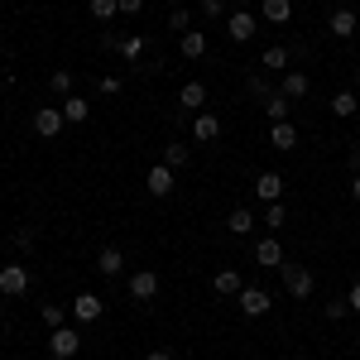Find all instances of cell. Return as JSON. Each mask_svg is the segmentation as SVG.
<instances>
[{"label": "cell", "instance_id": "32", "mask_svg": "<svg viewBox=\"0 0 360 360\" xmlns=\"http://www.w3.org/2000/svg\"><path fill=\"white\" fill-rule=\"evenodd\" d=\"M39 317H44V322H49V332H53V327H63V317H68V307H58V303H44V307H39Z\"/></svg>", "mask_w": 360, "mask_h": 360}, {"label": "cell", "instance_id": "41", "mask_svg": "<svg viewBox=\"0 0 360 360\" xmlns=\"http://www.w3.org/2000/svg\"><path fill=\"white\" fill-rule=\"evenodd\" d=\"M144 360H173V351H164V346H159V351H149Z\"/></svg>", "mask_w": 360, "mask_h": 360}, {"label": "cell", "instance_id": "20", "mask_svg": "<svg viewBox=\"0 0 360 360\" xmlns=\"http://www.w3.org/2000/svg\"><path fill=\"white\" fill-rule=\"evenodd\" d=\"M255 197L259 202H283V178L278 173H259L255 178Z\"/></svg>", "mask_w": 360, "mask_h": 360}, {"label": "cell", "instance_id": "31", "mask_svg": "<svg viewBox=\"0 0 360 360\" xmlns=\"http://www.w3.org/2000/svg\"><path fill=\"white\" fill-rule=\"evenodd\" d=\"M245 91H250V96H259V101H269V96H274V86H269V77H264V72H255V77L245 82Z\"/></svg>", "mask_w": 360, "mask_h": 360}, {"label": "cell", "instance_id": "8", "mask_svg": "<svg viewBox=\"0 0 360 360\" xmlns=\"http://www.w3.org/2000/svg\"><path fill=\"white\" fill-rule=\"evenodd\" d=\"M197 111H207V82H183V91H178V115L193 120Z\"/></svg>", "mask_w": 360, "mask_h": 360}, {"label": "cell", "instance_id": "17", "mask_svg": "<svg viewBox=\"0 0 360 360\" xmlns=\"http://www.w3.org/2000/svg\"><path fill=\"white\" fill-rule=\"evenodd\" d=\"M58 106H63V115H68V125H86V120H91V101L77 96V91H72V96H63Z\"/></svg>", "mask_w": 360, "mask_h": 360}, {"label": "cell", "instance_id": "36", "mask_svg": "<svg viewBox=\"0 0 360 360\" xmlns=\"http://www.w3.org/2000/svg\"><path fill=\"white\" fill-rule=\"evenodd\" d=\"M96 86H101V96H115V91H120V77H115V72H106Z\"/></svg>", "mask_w": 360, "mask_h": 360}, {"label": "cell", "instance_id": "44", "mask_svg": "<svg viewBox=\"0 0 360 360\" xmlns=\"http://www.w3.org/2000/svg\"><path fill=\"white\" fill-rule=\"evenodd\" d=\"M0 86H5V82H0Z\"/></svg>", "mask_w": 360, "mask_h": 360}, {"label": "cell", "instance_id": "33", "mask_svg": "<svg viewBox=\"0 0 360 360\" xmlns=\"http://www.w3.org/2000/svg\"><path fill=\"white\" fill-rule=\"evenodd\" d=\"M322 312H327L332 322H341V317L351 312V303H346V298H327V307H322Z\"/></svg>", "mask_w": 360, "mask_h": 360}, {"label": "cell", "instance_id": "14", "mask_svg": "<svg viewBox=\"0 0 360 360\" xmlns=\"http://www.w3.org/2000/svg\"><path fill=\"white\" fill-rule=\"evenodd\" d=\"M307 91H312V82H307V72H298V68H288L278 77V96H288V101H303Z\"/></svg>", "mask_w": 360, "mask_h": 360}, {"label": "cell", "instance_id": "4", "mask_svg": "<svg viewBox=\"0 0 360 360\" xmlns=\"http://www.w3.org/2000/svg\"><path fill=\"white\" fill-rule=\"evenodd\" d=\"M236 303H240L245 317H264V312L274 307V293H269V288H259V283H245V288L236 293Z\"/></svg>", "mask_w": 360, "mask_h": 360}, {"label": "cell", "instance_id": "16", "mask_svg": "<svg viewBox=\"0 0 360 360\" xmlns=\"http://www.w3.org/2000/svg\"><path fill=\"white\" fill-rule=\"evenodd\" d=\"M115 53H120L125 63H130V68H135V63H144V53H149V39H144V34H130V39L120 34V44H115Z\"/></svg>", "mask_w": 360, "mask_h": 360}, {"label": "cell", "instance_id": "7", "mask_svg": "<svg viewBox=\"0 0 360 360\" xmlns=\"http://www.w3.org/2000/svg\"><path fill=\"white\" fill-rule=\"evenodd\" d=\"M178 168H168V164H154L149 173H144V193L149 197H173V188H178V178H173Z\"/></svg>", "mask_w": 360, "mask_h": 360}, {"label": "cell", "instance_id": "13", "mask_svg": "<svg viewBox=\"0 0 360 360\" xmlns=\"http://www.w3.org/2000/svg\"><path fill=\"white\" fill-rule=\"evenodd\" d=\"M193 139L217 144V139H221V115H217V111H197L193 115Z\"/></svg>", "mask_w": 360, "mask_h": 360}, {"label": "cell", "instance_id": "9", "mask_svg": "<svg viewBox=\"0 0 360 360\" xmlns=\"http://www.w3.org/2000/svg\"><path fill=\"white\" fill-rule=\"evenodd\" d=\"M130 298H135V303H154V298H159V274H154V269H135V274H130Z\"/></svg>", "mask_w": 360, "mask_h": 360}, {"label": "cell", "instance_id": "43", "mask_svg": "<svg viewBox=\"0 0 360 360\" xmlns=\"http://www.w3.org/2000/svg\"><path fill=\"white\" fill-rule=\"evenodd\" d=\"M356 82H360V68H356Z\"/></svg>", "mask_w": 360, "mask_h": 360}, {"label": "cell", "instance_id": "27", "mask_svg": "<svg viewBox=\"0 0 360 360\" xmlns=\"http://www.w3.org/2000/svg\"><path fill=\"white\" fill-rule=\"evenodd\" d=\"M115 15H120V0H91V20L96 25H111Z\"/></svg>", "mask_w": 360, "mask_h": 360}, {"label": "cell", "instance_id": "40", "mask_svg": "<svg viewBox=\"0 0 360 360\" xmlns=\"http://www.w3.org/2000/svg\"><path fill=\"white\" fill-rule=\"evenodd\" d=\"M346 164H351V173H360V144L351 149V154H346Z\"/></svg>", "mask_w": 360, "mask_h": 360}, {"label": "cell", "instance_id": "28", "mask_svg": "<svg viewBox=\"0 0 360 360\" xmlns=\"http://www.w3.org/2000/svg\"><path fill=\"white\" fill-rule=\"evenodd\" d=\"M49 91H53L58 101H63V96H72V72H68V68H58L53 77H49Z\"/></svg>", "mask_w": 360, "mask_h": 360}, {"label": "cell", "instance_id": "12", "mask_svg": "<svg viewBox=\"0 0 360 360\" xmlns=\"http://www.w3.org/2000/svg\"><path fill=\"white\" fill-rule=\"evenodd\" d=\"M255 264H259V269H278V264H283V240H278V236L255 240Z\"/></svg>", "mask_w": 360, "mask_h": 360}, {"label": "cell", "instance_id": "22", "mask_svg": "<svg viewBox=\"0 0 360 360\" xmlns=\"http://www.w3.org/2000/svg\"><path fill=\"white\" fill-rule=\"evenodd\" d=\"M259 68H264V72H278V77H283V72H288V49H283V44H269V49L259 53Z\"/></svg>", "mask_w": 360, "mask_h": 360}, {"label": "cell", "instance_id": "15", "mask_svg": "<svg viewBox=\"0 0 360 360\" xmlns=\"http://www.w3.org/2000/svg\"><path fill=\"white\" fill-rule=\"evenodd\" d=\"M259 20L283 29L288 20H293V0H259Z\"/></svg>", "mask_w": 360, "mask_h": 360}, {"label": "cell", "instance_id": "29", "mask_svg": "<svg viewBox=\"0 0 360 360\" xmlns=\"http://www.w3.org/2000/svg\"><path fill=\"white\" fill-rule=\"evenodd\" d=\"M288 106H293V101H288V96H269V101H264V115H269V125H274V120H288Z\"/></svg>", "mask_w": 360, "mask_h": 360}, {"label": "cell", "instance_id": "24", "mask_svg": "<svg viewBox=\"0 0 360 360\" xmlns=\"http://www.w3.org/2000/svg\"><path fill=\"white\" fill-rule=\"evenodd\" d=\"M212 288H217V293H221V298H236V293H240V288H245V278L236 274V269H221V274L212 278Z\"/></svg>", "mask_w": 360, "mask_h": 360}, {"label": "cell", "instance_id": "34", "mask_svg": "<svg viewBox=\"0 0 360 360\" xmlns=\"http://www.w3.org/2000/svg\"><path fill=\"white\" fill-rule=\"evenodd\" d=\"M202 15H207V20H226L231 10H226V0H202Z\"/></svg>", "mask_w": 360, "mask_h": 360}, {"label": "cell", "instance_id": "2", "mask_svg": "<svg viewBox=\"0 0 360 360\" xmlns=\"http://www.w3.org/2000/svg\"><path fill=\"white\" fill-rule=\"evenodd\" d=\"M77 351H82V332H77V327H68V322L53 327V336H49V356H53V360H72Z\"/></svg>", "mask_w": 360, "mask_h": 360}, {"label": "cell", "instance_id": "30", "mask_svg": "<svg viewBox=\"0 0 360 360\" xmlns=\"http://www.w3.org/2000/svg\"><path fill=\"white\" fill-rule=\"evenodd\" d=\"M283 221H288V217H283V202H264V226H269V236H278Z\"/></svg>", "mask_w": 360, "mask_h": 360}, {"label": "cell", "instance_id": "6", "mask_svg": "<svg viewBox=\"0 0 360 360\" xmlns=\"http://www.w3.org/2000/svg\"><path fill=\"white\" fill-rule=\"evenodd\" d=\"M63 125H68L63 106H39V111H34V135H39V139H58V135H63Z\"/></svg>", "mask_w": 360, "mask_h": 360}, {"label": "cell", "instance_id": "18", "mask_svg": "<svg viewBox=\"0 0 360 360\" xmlns=\"http://www.w3.org/2000/svg\"><path fill=\"white\" fill-rule=\"evenodd\" d=\"M96 269H101V274H106V278H120V274H125V250L106 245V250H101V255H96Z\"/></svg>", "mask_w": 360, "mask_h": 360}, {"label": "cell", "instance_id": "26", "mask_svg": "<svg viewBox=\"0 0 360 360\" xmlns=\"http://www.w3.org/2000/svg\"><path fill=\"white\" fill-rule=\"evenodd\" d=\"M226 231H231V236H250V231H255V217H250V207H236V212L226 217Z\"/></svg>", "mask_w": 360, "mask_h": 360}, {"label": "cell", "instance_id": "25", "mask_svg": "<svg viewBox=\"0 0 360 360\" xmlns=\"http://www.w3.org/2000/svg\"><path fill=\"white\" fill-rule=\"evenodd\" d=\"M188 159H193V149H188V144H178V139H168V144H164V159H159V164H168V168H188Z\"/></svg>", "mask_w": 360, "mask_h": 360}, {"label": "cell", "instance_id": "23", "mask_svg": "<svg viewBox=\"0 0 360 360\" xmlns=\"http://www.w3.org/2000/svg\"><path fill=\"white\" fill-rule=\"evenodd\" d=\"M332 115H336V120H351V115H360V96L351 91V86L332 96Z\"/></svg>", "mask_w": 360, "mask_h": 360}, {"label": "cell", "instance_id": "38", "mask_svg": "<svg viewBox=\"0 0 360 360\" xmlns=\"http://www.w3.org/2000/svg\"><path fill=\"white\" fill-rule=\"evenodd\" d=\"M346 303H351V312H360V278L351 283V293H346Z\"/></svg>", "mask_w": 360, "mask_h": 360}, {"label": "cell", "instance_id": "37", "mask_svg": "<svg viewBox=\"0 0 360 360\" xmlns=\"http://www.w3.org/2000/svg\"><path fill=\"white\" fill-rule=\"evenodd\" d=\"M29 245H34V231L20 226V231H15V250H29Z\"/></svg>", "mask_w": 360, "mask_h": 360}, {"label": "cell", "instance_id": "42", "mask_svg": "<svg viewBox=\"0 0 360 360\" xmlns=\"http://www.w3.org/2000/svg\"><path fill=\"white\" fill-rule=\"evenodd\" d=\"M351 202H356V207H360V173H356V178H351Z\"/></svg>", "mask_w": 360, "mask_h": 360}, {"label": "cell", "instance_id": "3", "mask_svg": "<svg viewBox=\"0 0 360 360\" xmlns=\"http://www.w3.org/2000/svg\"><path fill=\"white\" fill-rule=\"evenodd\" d=\"M259 34V15H250V10H231L226 15V39L231 44H250Z\"/></svg>", "mask_w": 360, "mask_h": 360}, {"label": "cell", "instance_id": "35", "mask_svg": "<svg viewBox=\"0 0 360 360\" xmlns=\"http://www.w3.org/2000/svg\"><path fill=\"white\" fill-rule=\"evenodd\" d=\"M188 25H193L188 10H173V15H168V29H183V34H188Z\"/></svg>", "mask_w": 360, "mask_h": 360}, {"label": "cell", "instance_id": "39", "mask_svg": "<svg viewBox=\"0 0 360 360\" xmlns=\"http://www.w3.org/2000/svg\"><path fill=\"white\" fill-rule=\"evenodd\" d=\"M144 10V0H120V15H139Z\"/></svg>", "mask_w": 360, "mask_h": 360}, {"label": "cell", "instance_id": "5", "mask_svg": "<svg viewBox=\"0 0 360 360\" xmlns=\"http://www.w3.org/2000/svg\"><path fill=\"white\" fill-rule=\"evenodd\" d=\"M29 283H34V278H29V269L20 264V259H10V264L0 269V293H5V298H25Z\"/></svg>", "mask_w": 360, "mask_h": 360}, {"label": "cell", "instance_id": "11", "mask_svg": "<svg viewBox=\"0 0 360 360\" xmlns=\"http://www.w3.org/2000/svg\"><path fill=\"white\" fill-rule=\"evenodd\" d=\"M356 29H360L356 10H351V5H336L332 20H327V34H332V39H356Z\"/></svg>", "mask_w": 360, "mask_h": 360}, {"label": "cell", "instance_id": "1", "mask_svg": "<svg viewBox=\"0 0 360 360\" xmlns=\"http://www.w3.org/2000/svg\"><path fill=\"white\" fill-rule=\"evenodd\" d=\"M278 274H283V288H288V298H298V303L317 293V278H312V269L293 264V259H283V264H278Z\"/></svg>", "mask_w": 360, "mask_h": 360}, {"label": "cell", "instance_id": "10", "mask_svg": "<svg viewBox=\"0 0 360 360\" xmlns=\"http://www.w3.org/2000/svg\"><path fill=\"white\" fill-rule=\"evenodd\" d=\"M68 312H72V322H82V327H86V322H96V317L106 312V298H96V293H77Z\"/></svg>", "mask_w": 360, "mask_h": 360}, {"label": "cell", "instance_id": "19", "mask_svg": "<svg viewBox=\"0 0 360 360\" xmlns=\"http://www.w3.org/2000/svg\"><path fill=\"white\" fill-rule=\"evenodd\" d=\"M269 144L283 149V154L298 149V130H293V120H274V125H269Z\"/></svg>", "mask_w": 360, "mask_h": 360}, {"label": "cell", "instance_id": "21", "mask_svg": "<svg viewBox=\"0 0 360 360\" xmlns=\"http://www.w3.org/2000/svg\"><path fill=\"white\" fill-rule=\"evenodd\" d=\"M178 53L183 58H207V34H202V29H188V34H183V39H178Z\"/></svg>", "mask_w": 360, "mask_h": 360}]
</instances>
